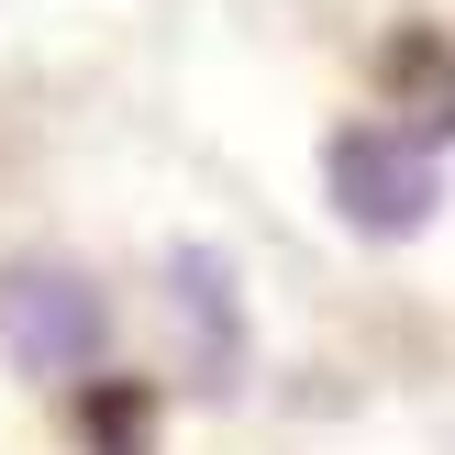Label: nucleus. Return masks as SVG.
Wrapping results in <instances>:
<instances>
[{
    "mask_svg": "<svg viewBox=\"0 0 455 455\" xmlns=\"http://www.w3.org/2000/svg\"><path fill=\"white\" fill-rule=\"evenodd\" d=\"M333 200H345L355 234H411V222L444 200V156H434V133L345 123V133H333Z\"/></svg>",
    "mask_w": 455,
    "mask_h": 455,
    "instance_id": "obj_1",
    "label": "nucleus"
},
{
    "mask_svg": "<svg viewBox=\"0 0 455 455\" xmlns=\"http://www.w3.org/2000/svg\"><path fill=\"white\" fill-rule=\"evenodd\" d=\"M100 345V300L78 267H22L12 278V355L22 367H78Z\"/></svg>",
    "mask_w": 455,
    "mask_h": 455,
    "instance_id": "obj_2",
    "label": "nucleus"
}]
</instances>
